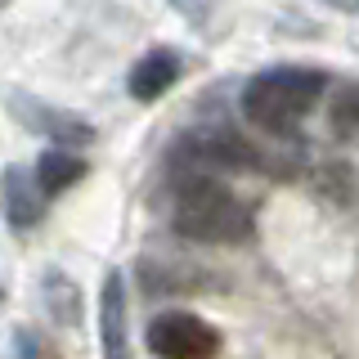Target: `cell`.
<instances>
[{
	"mask_svg": "<svg viewBox=\"0 0 359 359\" xmlns=\"http://www.w3.org/2000/svg\"><path fill=\"white\" fill-rule=\"evenodd\" d=\"M323 90H328V76L319 67H269V72H256L243 86L238 108L256 130L287 135L319 108Z\"/></svg>",
	"mask_w": 359,
	"mask_h": 359,
	"instance_id": "1",
	"label": "cell"
},
{
	"mask_svg": "<svg viewBox=\"0 0 359 359\" xmlns=\"http://www.w3.org/2000/svg\"><path fill=\"white\" fill-rule=\"evenodd\" d=\"M171 224L189 243H243L252 238V207L224 189V180H180Z\"/></svg>",
	"mask_w": 359,
	"mask_h": 359,
	"instance_id": "2",
	"label": "cell"
},
{
	"mask_svg": "<svg viewBox=\"0 0 359 359\" xmlns=\"http://www.w3.org/2000/svg\"><path fill=\"white\" fill-rule=\"evenodd\" d=\"M256 166H265V153L229 130H194L171 153L175 184L180 180H220L233 171H256Z\"/></svg>",
	"mask_w": 359,
	"mask_h": 359,
	"instance_id": "3",
	"label": "cell"
},
{
	"mask_svg": "<svg viewBox=\"0 0 359 359\" xmlns=\"http://www.w3.org/2000/svg\"><path fill=\"white\" fill-rule=\"evenodd\" d=\"M149 351L157 359H216L220 332L194 310H162L149 323Z\"/></svg>",
	"mask_w": 359,
	"mask_h": 359,
	"instance_id": "4",
	"label": "cell"
},
{
	"mask_svg": "<svg viewBox=\"0 0 359 359\" xmlns=\"http://www.w3.org/2000/svg\"><path fill=\"white\" fill-rule=\"evenodd\" d=\"M9 108H14V117H18L27 130L50 135L54 149H72V153H81L86 144H95V130H90L86 121L76 117V112L50 108V104H41V99H27V95H9Z\"/></svg>",
	"mask_w": 359,
	"mask_h": 359,
	"instance_id": "5",
	"label": "cell"
},
{
	"mask_svg": "<svg viewBox=\"0 0 359 359\" xmlns=\"http://www.w3.org/2000/svg\"><path fill=\"white\" fill-rule=\"evenodd\" d=\"M99 355L130 359V301L121 269H108L104 287H99Z\"/></svg>",
	"mask_w": 359,
	"mask_h": 359,
	"instance_id": "6",
	"label": "cell"
},
{
	"mask_svg": "<svg viewBox=\"0 0 359 359\" xmlns=\"http://www.w3.org/2000/svg\"><path fill=\"white\" fill-rule=\"evenodd\" d=\"M0 211H5V224L14 233H32L41 224V189L32 180L27 166H5L0 175Z\"/></svg>",
	"mask_w": 359,
	"mask_h": 359,
	"instance_id": "7",
	"label": "cell"
},
{
	"mask_svg": "<svg viewBox=\"0 0 359 359\" xmlns=\"http://www.w3.org/2000/svg\"><path fill=\"white\" fill-rule=\"evenodd\" d=\"M180 72H184V63H180V54L175 50H166V45H157V50H149L140 63L130 67V99L135 104H157V99L166 95L175 81H180Z\"/></svg>",
	"mask_w": 359,
	"mask_h": 359,
	"instance_id": "8",
	"label": "cell"
},
{
	"mask_svg": "<svg viewBox=\"0 0 359 359\" xmlns=\"http://www.w3.org/2000/svg\"><path fill=\"white\" fill-rule=\"evenodd\" d=\"M86 157L81 153H72V149H45L41 157H36V171H32V180H36V189L45 198H59V194H67V189L76 184V180H86Z\"/></svg>",
	"mask_w": 359,
	"mask_h": 359,
	"instance_id": "9",
	"label": "cell"
},
{
	"mask_svg": "<svg viewBox=\"0 0 359 359\" xmlns=\"http://www.w3.org/2000/svg\"><path fill=\"white\" fill-rule=\"evenodd\" d=\"M310 184H314L319 198L337 202V207H355L359 202V171L351 162H323L319 171L310 175Z\"/></svg>",
	"mask_w": 359,
	"mask_h": 359,
	"instance_id": "10",
	"label": "cell"
},
{
	"mask_svg": "<svg viewBox=\"0 0 359 359\" xmlns=\"http://www.w3.org/2000/svg\"><path fill=\"white\" fill-rule=\"evenodd\" d=\"M45 306H50V319L59 323V328H72L76 319H81V292H76V283L67 274H59V269H50L45 274Z\"/></svg>",
	"mask_w": 359,
	"mask_h": 359,
	"instance_id": "11",
	"label": "cell"
},
{
	"mask_svg": "<svg viewBox=\"0 0 359 359\" xmlns=\"http://www.w3.org/2000/svg\"><path fill=\"white\" fill-rule=\"evenodd\" d=\"M328 126L337 140H355L359 135V81H346L328 104Z\"/></svg>",
	"mask_w": 359,
	"mask_h": 359,
	"instance_id": "12",
	"label": "cell"
},
{
	"mask_svg": "<svg viewBox=\"0 0 359 359\" xmlns=\"http://www.w3.org/2000/svg\"><path fill=\"white\" fill-rule=\"evenodd\" d=\"M207 5H211V0H171V9H180V14H189V18H202Z\"/></svg>",
	"mask_w": 359,
	"mask_h": 359,
	"instance_id": "13",
	"label": "cell"
},
{
	"mask_svg": "<svg viewBox=\"0 0 359 359\" xmlns=\"http://www.w3.org/2000/svg\"><path fill=\"white\" fill-rule=\"evenodd\" d=\"M323 9H337V14H359V0H323Z\"/></svg>",
	"mask_w": 359,
	"mask_h": 359,
	"instance_id": "14",
	"label": "cell"
},
{
	"mask_svg": "<svg viewBox=\"0 0 359 359\" xmlns=\"http://www.w3.org/2000/svg\"><path fill=\"white\" fill-rule=\"evenodd\" d=\"M0 9H9V0H0Z\"/></svg>",
	"mask_w": 359,
	"mask_h": 359,
	"instance_id": "15",
	"label": "cell"
}]
</instances>
